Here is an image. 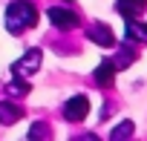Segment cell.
Here are the masks:
<instances>
[{
  "label": "cell",
  "mask_w": 147,
  "mask_h": 141,
  "mask_svg": "<svg viewBox=\"0 0 147 141\" xmlns=\"http://www.w3.org/2000/svg\"><path fill=\"white\" fill-rule=\"evenodd\" d=\"M130 35H136L138 40H147V26H138V23H130Z\"/></svg>",
  "instance_id": "6"
},
{
  "label": "cell",
  "mask_w": 147,
  "mask_h": 141,
  "mask_svg": "<svg viewBox=\"0 0 147 141\" xmlns=\"http://www.w3.org/2000/svg\"><path fill=\"white\" fill-rule=\"evenodd\" d=\"M49 17H52V23H58L61 29H72V26L78 23V15L69 12V9H49Z\"/></svg>",
  "instance_id": "2"
},
{
  "label": "cell",
  "mask_w": 147,
  "mask_h": 141,
  "mask_svg": "<svg viewBox=\"0 0 147 141\" xmlns=\"http://www.w3.org/2000/svg\"><path fill=\"white\" fill-rule=\"evenodd\" d=\"M66 118L69 121H81L84 115H87V95H78V98H72L69 104H66Z\"/></svg>",
  "instance_id": "3"
},
{
  "label": "cell",
  "mask_w": 147,
  "mask_h": 141,
  "mask_svg": "<svg viewBox=\"0 0 147 141\" xmlns=\"http://www.w3.org/2000/svg\"><path fill=\"white\" fill-rule=\"evenodd\" d=\"M95 78H98V84H110V78H113V63H104V66H98Z\"/></svg>",
  "instance_id": "5"
},
{
  "label": "cell",
  "mask_w": 147,
  "mask_h": 141,
  "mask_svg": "<svg viewBox=\"0 0 147 141\" xmlns=\"http://www.w3.org/2000/svg\"><path fill=\"white\" fill-rule=\"evenodd\" d=\"M35 20H38V15H35V9L26 3V0L12 3L9 12H6V26H9L12 32H20V29H26V26H35Z\"/></svg>",
  "instance_id": "1"
},
{
  "label": "cell",
  "mask_w": 147,
  "mask_h": 141,
  "mask_svg": "<svg viewBox=\"0 0 147 141\" xmlns=\"http://www.w3.org/2000/svg\"><path fill=\"white\" fill-rule=\"evenodd\" d=\"M141 9H144V0H118V12L127 17H136Z\"/></svg>",
  "instance_id": "4"
}]
</instances>
